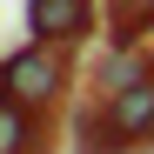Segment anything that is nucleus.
<instances>
[{"instance_id": "nucleus-1", "label": "nucleus", "mask_w": 154, "mask_h": 154, "mask_svg": "<svg viewBox=\"0 0 154 154\" xmlns=\"http://www.w3.org/2000/svg\"><path fill=\"white\" fill-rule=\"evenodd\" d=\"M7 94L27 100L34 114H47V107L67 94V47L40 40V34H34L27 47H14V54H7Z\"/></svg>"}, {"instance_id": "nucleus-2", "label": "nucleus", "mask_w": 154, "mask_h": 154, "mask_svg": "<svg viewBox=\"0 0 154 154\" xmlns=\"http://www.w3.org/2000/svg\"><path fill=\"white\" fill-rule=\"evenodd\" d=\"M27 20H34V34H40V40L74 47V40H87L94 0H27Z\"/></svg>"}, {"instance_id": "nucleus-3", "label": "nucleus", "mask_w": 154, "mask_h": 154, "mask_svg": "<svg viewBox=\"0 0 154 154\" xmlns=\"http://www.w3.org/2000/svg\"><path fill=\"white\" fill-rule=\"evenodd\" d=\"M100 107H107L114 134H127V141H147V134H154V74H147V81H134V87H121L114 100H100Z\"/></svg>"}, {"instance_id": "nucleus-4", "label": "nucleus", "mask_w": 154, "mask_h": 154, "mask_svg": "<svg viewBox=\"0 0 154 154\" xmlns=\"http://www.w3.org/2000/svg\"><path fill=\"white\" fill-rule=\"evenodd\" d=\"M0 154H47L40 114L27 100H14V94H0Z\"/></svg>"}, {"instance_id": "nucleus-5", "label": "nucleus", "mask_w": 154, "mask_h": 154, "mask_svg": "<svg viewBox=\"0 0 154 154\" xmlns=\"http://www.w3.org/2000/svg\"><path fill=\"white\" fill-rule=\"evenodd\" d=\"M154 34V0H107V40L114 47H141Z\"/></svg>"}, {"instance_id": "nucleus-6", "label": "nucleus", "mask_w": 154, "mask_h": 154, "mask_svg": "<svg viewBox=\"0 0 154 154\" xmlns=\"http://www.w3.org/2000/svg\"><path fill=\"white\" fill-rule=\"evenodd\" d=\"M0 94H7V60H0Z\"/></svg>"}, {"instance_id": "nucleus-7", "label": "nucleus", "mask_w": 154, "mask_h": 154, "mask_svg": "<svg viewBox=\"0 0 154 154\" xmlns=\"http://www.w3.org/2000/svg\"><path fill=\"white\" fill-rule=\"evenodd\" d=\"M147 141H154V134H147Z\"/></svg>"}]
</instances>
